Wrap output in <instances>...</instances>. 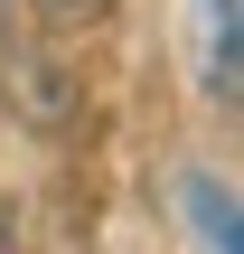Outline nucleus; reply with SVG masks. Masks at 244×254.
Returning a JSON list of instances; mask_svg holds the SVG:
<instances>
[{
  "instance_id": "1",
  "label": "nucleus",
  "mask_w": 244,
  "mask_h": 254,
  "mask_svg": "<svg viewBox=\"0 0 244 254\" xmlns=\"http://www.w3.org/2000/svg\"><path fill=\"white\" fill-rule=\"evenodd\" d=\"M0 104H19L28 123H66L75 113V75L56 66V57H38V47H0Z\"/></svg>"
},
{
  "instance_id": "2",
  "label": "nucleus",
  "mask_w": 244,
  "mask_h": 254,
  "mask_svg": "<svg viewBox=\"0 0 244 254\" xmlns=\"http://www.w3.org/2000/svg\"><path fill=\"white\" fill-rule=\"evenodd\" d=\"M197 75L216 104H244V0H197Z\"/></svg>"
},
{
  "instance_id": "3",
  "label": "nucleus",
  "mask_w": 244,
  "mask_h": 254,
  "mask_svg": "<svg viewBox=\"0 0 244 254\" xmlns=\"http://www.w3.org/2000/svg\"><path fill=\"white\" fill-rule=\"evenodd\" d=\"M179 198H188V217H197V245H207V254H244V198H226L216 179H188Z\"/></svg>"
},
{
  "instance_id": "4",
  "label": "nucleus",
  "mask_w": 244,
  "mask_h": 254,
  "mask_svg": "<svg viewBox=\"0 0 244 254\" xmlns=\"http://www.w3.org/2000/svg\"><path fill=\"white\" fill-rule=\"evenodd\" d=\"M28 9H38L47 28H103V19H113L122 0H28Z\"/></svg>"
},
{
  "instance_id": "5",
  "label": "nucleus",
  "mask_w": 244,
  "mask_h": 254,
  "mask_svg": "<svg viewBox=\"0 0 244 254\" xmlns=\"http://www.w3.org/2000/svg\"><path fill=\"white\" fill-rule=\"evenodd\" d=\"M0 254H19V226H9V207H0Z\"/></svg>"
},
{
  "instance_id": "6",
  "label": "nucleus",
  "mask_w": 244,
  "mask_h": 254,
  "mask_svg": "<svg viewBox=\"0 0 244 254\" xmlns=\"http://www.w3.org/2000/svg\"><path fill=\"white\" fill-rule=\"evenodd\" d=\"M0 47H9V0H0Z\"/></svg>"
}]
</instances>
